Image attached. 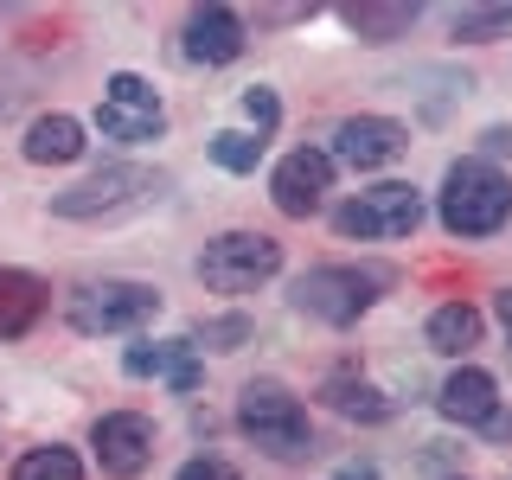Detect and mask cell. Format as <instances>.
I'll list each match as a JSON object with an SVG mask.
<instances>
[{
	"instance_id": "1",
	"label": "cell",
	"mask_w": 512,
	"mask_h": 480,
	"mask_svg": "<svg viewBox=\"0 0 512 480\" xmlns=\"http://www.w3.org/2000/svg\"><path fill=\"white\" fill-rule=\"evenodd\" d=\"M512 218V180L487 160H455L442 180V224L455 237H493Z\"/></svg>"
},
{
	"instance_id": "2",
	"label": "cell",
	"mask_w": 512,
	"mask_h": 480,
	"mask_svg": "<svg viewBox=\"0 0 512 480\" xmlns=\"http://www.w3.org/2000/svg\"><path fill=\"white\" fill-rule=\"evenodd\" d=\"M237 423H244V436L256 448H269L276 461H301V455H308V410H301L282 384H269V378L244 384V397H237Z\"/></svg>"
},
{
	"instance_id": "3",
	"label": "cell",
	"mask_w": 512,
	"mask_h": 480,
	"mask_svg": "<svg viewBox=\"0 0 512 480\" xmlns=\"http://www.w3.org/2000/svg\"><path fill=\"white\" fill-rule=\"evenodd\" d=\"M384 288V269H346V263H327V269H308L295 282V308L327 320V327H352L365 308L378 301Z\"/></svg>"
},
{
	"instance_id": "4",
	"label": "cell",
	"mask_w": 512,
	"mask_h": 480,
	"mask_svg": "<svg viewBox=\"0 0 512 480\" xmlns=\"http://www.w3.org/2000/svg\"><path fill=\"white\" fill-rule=\"evenodd\" d=\"M276 269H282V244L263 237V231H224L199 256V276H205V288H218V295H244V288L269 282Z\"/></svg>"
},
{
	"instance_id": "5",
	"label": "cell",
	"mask_w": 512,
	"mask_h": 480,
	"mask_svg": "<svg viewBox=\"0 0 512 480\" xmlns=\"http://www.w3.org/2000/svg\"><path fill=\"white\" fill-rule=\"evenodd\" d=\"M160 314V295L148 282H90L71 295V327L77 333H135Z\"/></svg>"
},
{
	"instance_id": "6",
	"label": "cell",
	"mask_w": 512,
	"mask_h": 480,
	"mask_svg": "<svg viewBox=\"0 0 512 480\" xmlns=\"http://www.w3.org/2000/svg\"><path fill=\"white\" fill-rule=\"evenodd\" d=\"M333 224H340V237H410L423 224V199L404 180H384L372 192H359V199H346L333 212Z\"/></svg>"
},
{
	"instance_id": "7",
	"label": "cell",
	"mask_w": 512,
	"mask_h": 480,
	"mask_svg": "<svg viewBox=\"0 0 512 480\" xmlns=\"http://www.w3.org/2000/svg\"><path fill=\"white\" fill-rule=\"evenodd\" d=\"M148 192H160V173H148V167H103V173H90L84 186L58 192L52 212L58 218H116V212H135Z\"/></svg>"
},
{
	"instance_id": "8",
	"label": "cell",
	"mask_w": 512,
	"mask_h": 480,
	"mask_svg": "<svg viewBox=\"0 0 512 480\" xmlns=\"http://www.w3.org/2000/svg\"><path fill=\"white\" fill-rule=\"evenodd\" d=\"M96 122H103L109 141H154L160 128H167V109H160V96H154L148 77L116 71L103 84V109H96Z\"/></svg>"
},
{
	"instance_id": "9",
	"label": "cell",
	"mask_w": 512,
	"mask_h": 480,
	"mask_svg": "<svg viewBox=\"0 0 512 480\" xmlns=\"http://www.w3.org/2000/svg\"><path fill=\"white\" fill-rule=\"evenodd\" d=\"M327 192H333V154H320V148H295L269 173V199H276L282 218H314Z\"/></svg>"
},
{
	"instance_id": "10",
	"label": "cell",
	"mask_w": 512,
	"mask_h": 480,
	"mask_svg": "<svg viewBox=\"0 0 512 480\" xmlns=\"http://www.w3.org/2000/svg\"><path fill=\"white\" fill-rule=\"evenodd\" d=\"M404 148H410V135L391 116H352V122L333 128V160H346V167H359V173L391 167Z\"/></svg>"
},
{
	"instance_id": "11",
	"label": "cell",
	"mask_w": 512,
	"mask_h": 480,
	"mask_svg": "<svg viewBox=\"0 0 512 480\" xmlns=\"http://www.w3.org/2000/svg\"><path fill=\"white\" fill-rule=\"evenodd\" d=\"M148 455H154V423L148 416H135V410H116V416H103L96 423V461H103V474H141L148 468Z\"/></svg>"
},
{
	"instance_id": "12",
	"label": "cell",
	"mask_w": 512,
	"mask_h": 480,
	"mask_svg": "<svg viewBox=\"0 0 512 480\" xmlns=\"http://www.w3.org/2000/svg\"><path fill=\"white\" fill-rule=\"evenodd\" d=\"M244 52V20H237L231 7H199L186 20V58L199 64H231Z\"/></svg>"
},
{
	"instance_id": "13",
	"label": "cell",
	"mask_w": 512,
	"mask_h": 480,
	"mask_svg": "<svg viewBox=\"0 0 512 480\" xmlns=\"http://www.w3.org/2000/svg\"><path fill=\"white\" fill-rule=\"evenodd\" d=\"M128 378H167L173 391H192L199 384V359H192V340H148L128 346Z\"/></svg>"
},
{
	"instance_id": "14",
	"label": "cell",
	"mask_w": 512,
	"mask_h": 480,
	"mask_svg": "<svg viewBox=\"0 0 512 480\" xmlns=\"http://www.w3.org/2000/svg\"><path fill=\"white\" fill-rule=\"evenodd\" d=\"M436 404H442L448 423H487V416L500 410V391H493V378L480 372V365H461V372L442 384Z\"/></svg>"
},
{
	"instance_id": "15",
	"label": "cell",
	"mask_w": 512,
	"mask_h": 480,
	"mask_svg": "<svg viewBox=\"0 0 512 480\" xmlns=\"http://www.w3.org/2000/svg\"><path fill=\"white\" fill-rule=\"evenodd\" d=\"M39 314H45V282L26 269H0V340H20Z\"/></svg>"
},
{
	"instance_id": "16",
	"label": "cell",
	"mask_w": 512,
	"mask_h": 480,
	"mask_svg": "<svg viewBox=\"0 0 512 480\" xmlns=\"http://www.w3.org/2000/svg\"><path fill=\"white\" fill-rule=\"evenodd\" d=\"M77 154H84V122L77 116H39L26 128V160H39V167H64Z\"/></svg>"
},
{
	"instance_id": "17",
	"label": "cell",
	"mask_w": 512,
	"mask_h": 480,
	"mask_svg": "<svg viewBox=\"0 0 512 480\" xmlns=\"http://www.w3.org/2000/svg\"><path fill=\"white\" fill-rule=\"evenodd\" d=\"M346 26L359 32V39L384 45V39H404L416 26V7L410 0H359V7H346Z\"/></svg>"
},
{
	"instance_id": "18",
	"label": "cell",
	"mask_w": 512,
	"mask_h": 480,
	"mask_svg": "<svg viewBox=\"0 0 512 480\" xmlns=\"http://www.w3.org/2000/svg\"><path fill=\"white\" fill-rule=\"evenodd\" d=\"M429 346L436 352H468L480 346V308H468V301H448V308L429 314Z\"/></svg>"
},
{
	"instance_id": "19",
	"label": "cell",
	"mask_w": 512,
	"mask_h": 480,
	"mask_svg": "<svg viewBox=\"0 0 512 480\" xmlns=\"http://www.w3.org/2000/svg\"><path fill=\"white\" fill-rule=\"evenodd\" d=\"M327 397L340 416H365V423H384L391 416V404H384V391H372V384H359V378H327Z\"/></svg>"
},
{
	"instance_id": "20",
	"label": "cell",
	"mask_w": 512,
	"mask_h": 480,
	"mask_svg": "<svg viewBox=\"0 0 512 480\" xmlns=\"http://www.w3.org/2000/svg\"><path fill=\"white\" fill-rule=\"evenodd\" d=\"M13 480H84V461L71 455V448H26L20 461H13Z\"/></svg>"
},
{
	"instance_id": "21",
	"label": "cell",
	"mask_w": 512,
	"mask_h": 480,
	"mask_svg": "<svg viewBox=\"0 0 512 480\" xmlns=\"http://www.w3.org/2000/svg\"><path fill=\"white\" fill-rule=\"evenodd\" d=\"M212 160L224 173H256V160H263V135H212Z\"/></svg>"
},
{
	"instance_id": "22",
	"label": "cell",
	"mask_w": 512,
	"mask_h": 480,
	"mask_svg": "<svg viewBox=\"0 0 512 480\" xmlns=\"http://www.w3.org/2000/svg\"><path fill=\"white\" fill-rule=\"evenodd\" d=\"M512 32V7H468L455 13V39H506Z\"/></svg>"
},
{
	"instance_id": "23",
	"label": "cell",
	"mask_w": 512,
	"mask_h": 480,
	"mask_svg": "<svg viewBox=\"0 0 512 480\" xmlns=\"http://www.w3.org/2000/svg\"><path fill=\"white\" fill-rule=\"evenodd\" d=\"M244 116L256 122V135H269V128L282 122V103H276L269 90H244Z\"/></svg>"
},
{
	"instance_id": "24",
	"label": "cell",
	"mask_w": 512,
	"mask_h": 480,
	"mask_svg": "<svg viewBox=\"0 0 512 480\" xmlns=\"http://www.w3.org/2000/svg\"><path fill=\"white\" fill-rule=\"evenodd\" d=\"M199 340L218 346V352H231L237 340H250V327H244V320H199Z\"/></svg>"
},
{
	"instance_id": "25",
	"label": "cell",
	"mask_w": 512,
	"mask_h": 480,
	"mask_svg": "<svg viewBox=\"0 0 512 480\" xmlns=\"http://www.w3.org/2000/svg\"><path fill=\"white\" fill-rule=\"evenodd\" d=\"M180 480H244L231 468V461H218V455H199V461H186L180 468Z\"/></svg>"
},
{
	"instance_id": "26",
	"label": "cell",
	"mask_w": 512,
	"mask_h": 480,
	"mask_svg": "<svg viewBox=\"0 0 512 480\" xmlns=\"http://www.w3.org/2000/svg\"><path fill=\"white\" fill-rule=\"evenodd\" d=\"M480 141H487L493 154H512V128H487V135H480Z\"/></svg>"
},
{
	"instance_id": "27",
	"label": "cell",
	"mask_w": 512,
	"mask_h": 480,
	"mask_svg": "<svg viewBox=\"0 0 512 480\" xmlns=\"http://www.w3.org/2000/svg\"><path fill=\"white\" fill-rule=\"evenodd\" d=\"M340 480H378V468H372V461H346Z\"/></svg>"
},
{
	"instance_id": "28",
	"label": "cell",
	"mask_w": 512,
	"mask_h": 480,
	"mask_svg": "<svg viewBox=\"0 0 512 480\" xmlns=\"http://www.w3.org/2000/svg\"><path fill=\"white\" fill-rule=\"evenodd\" d=\"M487 436H500V442H512V416H500V410H493V416H487Z\"/></svg>"
},
{
	"instance_id": "29",
	"label": "cell",
	"mask_w": 512,
	"mask_h": 480,
	"mask_svg": "<svg viewBox=\"0 0 512 480\" xmlns=\"http://www.w3.org/2000/svg\"><path fill=\"white\" fill-rule=\"evenodd\" d=\"M500 320H506V333H512V288H500Z\"/></svg>"
}]
</instances>
